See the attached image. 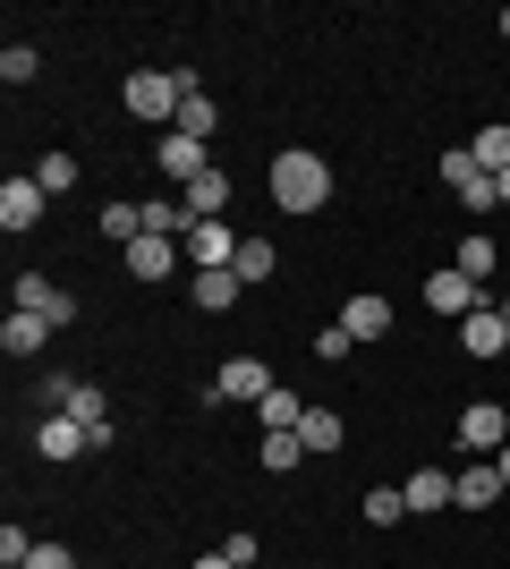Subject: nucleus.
<instances>
[{"label": "nucleus", "mask_w": 510, "mask_h": 569, "mask_svg": "<svg viewBox=\"0 0 510 569\" xmlns=\"http://www.w3.org/2000/svg\"><path fill=\"white\" fill-rule=\"evenodd\" d=\"M153 162H162V179H179V188H196V179L213 170V153H204V144H196V137H179V128H170V137H153Z\"/></svg>", "instance_id": "9"}, {"label": "nucleus", "mask_w": 510, "mask_h": 569, "mask_svg": "<svg viewBox=\"0 0 510 569\" xmlns=\"http://www.w3.org/2000/svg\"><path fill=\"white\" fill-rule=\"evenodd\" d=\"M502 34H510V9H502Z\"/></svg>", "instance_id": "40"}, {"label": "nucleus", "mask_w": 510, "mask_h": 569, "mask_svg": "<svg viewBox=\"0 0 510 569\" xmlns=\"http://www.w3.org/2000/svg\"><path fill=\"white\" fill-rule=\"evenodd\" d=\"M256 417H264V433H298V417H307V400H298V391H281V382H272L264 400H256Z\"/></svg>", "instance_id": "24"}, {"label": "nucleus", "mask_w": 510, "mask_h": 569, "mask_svg": "<svg viewBox=\"0 0 510 569\" xmlns=\"http://www.w3.org/2000/svg\"><path fill=\"white\" fill-rule=\"evenodd\" d=\"M0 77H9V86H34V77H43V51H34V43H9V51H0Z\"/></svg>", "instance_id": "30"}, {"label": "nucleus", "mask_w": 510, "mask_h": 569, "mask_svg": "<svg viewBox=\"0 0 510 569\" xmlns=\"http://www.w3.org/2000/svg\"><path fill=\"white\" fill-rule=\"evenodd\" d=\"M188 298H196L204 315H230V307L247 298V281H239V272H196V281H188Z\"/></svg>", "instance_id": "17"}, {"label": "nucleus", "mask_w": 510, "mask_h": 569, "mask_svg": "<svg viewBox=\"0 0 510 569\" xmlns=\"http://www.w3.org/2000/svg\"><path fill=\"white\" fill-rule=\"evenodd\" d=\"M468 153H477V170H510V119H486V128H477V137H468Z\"/></svg>", "instance_id": "22"}, {"label": "nucleus", "mask_w": 510, "mask_h": 569, "mask_svg": "<svg viewBox=\"0 0 510 569\" xmlns=\"http://www.w3.org/2000/svg\"><path fill=\"white\" fill-rule=\"evenodd\" d=\"M426 307H434V315H460V323H468V315L493 307V298H477V281H468L460 263H442V272H426Z\"/></svg>", "instance_id": "7"}, {"label": "nucleus", "mask_w": 510, "mask_h": 569, "mask_svg": "<svg viewBox=\"0 0 510 569\" xmlns=\"http://www.w3.org/2000/svg\"><path fill=\"white\" fill-rule=\"evenodd\" d=\"M272 263H281V256H272V238H239V263H230V272L256 289V281H272Z\"/></svg>", "instance_id": "27"}, {"label": "nucleus", "mask_w": 510, "mask_h": 569, "mask_svg": "<svg viewBox=\"0 0 510 569\" xmlns=\"http://www.w3.org/2000/svg\"><path fill=\"white\" fill-rule=\"evenodd\" d=\"M188 213H196V221H221V213H230V170H221V162L188 188Z\"/></svg>", "instance_id": "19"}, {"label": "nucleus", "mask_w": 510, "mask_h": 569, "mask_svg": "<svg viewBox=\"0 0 510 569\" xmlns=\"http://www.w3.org/2000/svg\"><path fill=\"white\" fill-rule=\"evenodd\" d=\"M460 204H468V213H493L502 196H493V179H468V188H460Z\"/></svg>", "instance_id": "35"}, {"label": "nucleus", "mask_w": 510, "mask_h": 569, "mask_svg": "<svg viewBox=\"0 0 510 569\" xmlns=\"http://www.w3.org/2000/svg\"><path fill=\"white\" fill-rule=\"evenodd\" d=\"M146 230H153V238H188V230H196L188 196H153V204H146Z\"/></svg>", "instance_id": "23"}, {"label": "nucleus", "mask_w": 510, "mask_h": 569, "mask_svg": "<svg viewBox=\"0 0 510 569\" xmlns=\"http://www.w3.org/2000/svg\"><path fill=\"white\" fill-rule=\"evenodd\" d=\"M264 188H272V204H281V213H323V204H332V162H323V153H307V144H281V153H272V170H264Z\"/></svg>", "instance_id": "1"}, {"label": "nucleus", "mask_w": 510, "mask_h": 569, "mask_svg": "<svg viewBox=\"0 0 510 569\" xmlns=\"http://www.w3.org/2000/svg\"><path fill=\"white\" fill-rule=\"evenodd\" d=\"M502 493H510V485H502L493 459H468V468H460V510H493Z\"/></svg>", "instance_id": "16"}, {"label": "nucleus", "mask_w": 510, "mask_h": 569, "mask_svg": "<svg viewBox=\"0 0 510 569\" xmlns=\"http://www.w3.org/2000/svg\"><path fill=\"white\" fill-rule=\"evenodd\" d=\"M340 332L349 340H391V298H349V307H340Z\"/></svg>", "instance_id": "15"}, {"label": "nucleus", "mask_w": 510, "mask_h": 569, "mask_svg": "<svg viewBox=\"0 0 510 569\" xmlns=\"http://www.w3.org/2000/svg\"><path fill=\"white\" fill-rule=\"evenodd\" d=\"M502 323H510V298H502Z\"/></svg>", "instance_id": "39"}, {"label": "nucleus", "mask_w": 510, "mask_h": 569, "mask_svg": "<svg viewBox=\"0 0 510 569\" xmlns=\"http://www.w3.org/2000/svg\"><path fill=\"white\" fill-rule=\"evenodd\" d=\"M34 451H43V459H60V468H69L77 451H94V433L77 426V417H60V408H51L43 426H34Z\"/></svg>", "instance_id": "12"}, {"label": "nucleus", "mask_w": 510, "mask_h": 569, "mask_svg": "<svg viewBox=\"0 0 510 569\" xmlns=\"http://www.w3.org/2000/svg\"><path fill=\"white\" fill-rule=\"evenodd\" d=\"M120 102H128V119H146V128H162V137H170V128H179V102H188V94H179V77H170V69H128Z\"/></svg>", "instance_id": "2"}, {"label": "nucleus", "mask_w": 510, "mask_h": 569, "mask_svg": "<svg viewBox=\"0 0 510 569\" xmlns=\"http://www.w3.org/2000/svg\"><path fill=\"white\" fill-rule=\"evenodd\" d=\"M264 391H272V366H264V357H230V366H221V382H213V391H204V400H247V408H256V400H264Z\"/></svg>", "instance_id": "8"}, {"label": "nucleus", "mask_w": 510, "mask_h": 569, "mask_svg": "<svg viewBox=\"0 0 510 569\" xmlns=\"http://www.w3.org/2000/svg\"><path fill=\"white\" fill-rule=\"evenodd\" d=\"M256 459H264L272 476H290L298 459H307V442H298V433H264V442H256Z\"/></svg>", "instance_id": "29"}, {"label": "nucleus", "mask_w": 510, "mask_h": 569, "mask_svg": "<svg viewBox=\"0 0 510 569\" xmlns=\"http://www.w3.org/2000/svg\"><path fill=\"white\" fill-rule=\"evenodd\" d=\"M94 230H102V238H120V247H137V238H146V204H128V196H111V204L94 213Z\"/></svg>", "instance_id": "21"}, {"label": "nucleus", "mask_w": 510, "mask_h": 569, "mask_svg": "<svg viewBox=\"0 0 510 569\" xmlns=\"http://www.w3.org/2000/svg\"><path fill=\"white\" fill-rule=\"evenodd\" d=\"M43 400L60 408V417H77V426H111V400H102V382H69V375H51V382H43Z\"/></svg>", "instance_id": "5"}, {"label": "nucleus", "mask_w": 510, "mask_h": 569, "mask_svg": "<svg viewBox=\"0 0 510 569\" xmlns=\"http://www.w3.org/2000/svg\"><path fill=\"white\" fill-rule=\"evenodd\" d=\"M34 179H43V196H69V188H77V153H43V162H34Z\"/></svg>", "instance_id": "31"}, {"label": "nucleus", "mask_w": 510, "mask_h": 569, "mask_svg": "<svg viewBox=\"0 0 510 569\" xmlns=\"http://www.w3.org/2000/svg\"><path fill=\"white\" fill-rule=\"evenodd\" d=\"M120 256H128V281H153V289H162L170 281V263H179V238H137V247H120Z\"/></svg>", "instance_id": "13"}, {"label": "nucleus", "mask_w": 510, "mask_h": 569, "mask_svg": "<svg viewBox=\"0 0 510 569\" xmlns=\"http://www.w3.org/2000/svg\"><path fill=\"white\" fill-rule=\"evenodd\" d=\"M179 256H188L196 272H230V263H239V230H221V221H196V230L179 238Z\"/></svg>", "instance_id": "6"}, {"label": "nucleus", "mask_w": 510, "mask_h": 569, "mask_svg": "<svg viewBox=\"0 0 510 569\" xmlns=\"http://www.w3.org/2000/svg\"><path fill=\"white\" fill-rule=\"evenodd\" d=\"M442 179H451V196H460L468 179H486V170H477V153H468V144H451V153H442Z\"/></svg>", "instance_id": "32"}, {"label": "nucleus", "mask_w": 510, "mask_h": 569, "mask_svg": "<svg viewBox=\"0 0 510 569\" xmlns=\"http://www.w3.org/2000/svg\"><path fill=\"white\" fill-rule=\"evenodd\" d=\"M43 179H34V170H18V179H9V188H0V230H34V221H43Z\"/></svg>", "instance_id": "10"}, {"label": "nucleus", "mask_w": 510, "mask_h": 569, "mask_svg": "<svg viewBox=\"0 0 510 569\" xmlns=\"http://www.w3.org/2000/svg\"><path fill=\"white\" fill-rule=\"evenodd\" d=\"M493 196H502V204H510V170H493Z\"/></svg>", "instance_id": "37"}, {"label": "nucleus", "mask_w": 510, "mask_h": 569, "mask_svg": "<svg viewBox=\"0 0 510 569\" xmlns=\"http://www.w3.org/2000/svg\"><path fill=\"white\" fill-rule=\"evenodd\" d=\"M298 442H307V459H323V451H340V442H349V426H340L332 408H307V417H298Z\"/></svg>", "instance_id": "18"}, {"label": "nucleus", "mask_w": 510, "mask_h": 569, "mask_svg": "<svg viewBox=\"0 0 510 569\" xmlns=\"http://www.w3.org/2000/svg\"><path fill=\"white\" fill-rule=\"evenodd\" d=\"M9 569H26V561H9Z\"/></svg>", "instance_id": "41"}, {"label": "nucleus", "mask_w": 510, "mask_h": 569, "mask_svg": "<svg viewBox=\"0 0 510 569\" xmlns=\"http://www.w3.org/2000/svg\"><path fill=\"white\" fill-rule=\"evenodd\" d=\"M460 349L468 357H510V323H502V307H477L460 323Z\"/></svg>", "instance_id": "14"}, {"label": "nucleus", "mask_w": 510, "mask_h": 569, "mask_svg": "<svg viewBox=\"0 0 510 569\" xmlns=\"http://www.w3.org/2000/svg\"><path fill=\"white\" fill-rule=\"evenodd\" d=\"M26 569H77V552L69 545H34V552H26Z\"/></svg>", "instance_id": "34"}, {"label": "nucleus", "mask_w": 510, "mask_h": 569, "mask_svg": "<svg viewBox=\"0 0 510 569\" xmlns=\"http://www.w3.org/2000/svg\"><path fill=\"white\" fill-rule=\"evenodd\" d=\"M502 442H510V408L468 400V408H460V451H468V459H502Z\"/></svg>", "instance_id": "3"}, {"label": "nucleus", "mask_w": 510, "mask_h": 569, "mask_svg": "<svg viewBox=\"0 0 510 569\" xmlns=\"http://www.w3.org/2000/svg\"><path fill=\"white\" fill-rule=\"evenodd\" d=\"M9 298H18L26 315H43L51 332H69V323H77V298L51 281V272H18V289H9Z\"/></svg>", "instance_id": "4"}, {"label": "nucleus", "mask_w": 510, "mask_h": 569, "mask_svg": "<svg viewBox=\"0 0 510 569\" xmlns=\"http://www.w3.org/2000/svg\"><path fill=\"white\" fill-rule=\"evenodd\" d=\"M43 340H51V323H43V315L9 307V323H0V349H9V357H34V349H43Z\"/></svg>", "instance_id": "20"}, {"label": "nucleus", "mask_w": 510, "mask_h": 569, "mask_svg": "<svg viewBox=\"0 0 510 569\" xmlns=\"http://www.w3.org/2000/svg\"><path fill=\"white\" fill-rule=\"evenodd\" d=\"M400 493H409L417 519H426V510H460V476H451V468H417Z\"/></svg>", "instance_id": "11"}, {"label": "nucleus", "mask_w": 510, "mask_h": 569, "mask_svg": "<svg viewBox=\"0 0 510 569\" xmlns=\"http://www.w3.org/2000/svg\"><path fill=\"white\" fill-rule=\"evenodd\" d=\"M451 263H460L468 281H493V238H486V230H468V238H460V256H451Z\"/></svg>", "instance_id": "28"}, {"label": "nucleus", "mask_w": 510, "mask_h": 569, "mask_svg": "<svg viewBox=\"0 0 510 569\" xmlns=\"http://www.w3.org/2000/svg\"><path fill=\"white\" fill-rule=\"evenodd\" d=\"M213 128H221V102H213V94H188V102H179V137L213 144Z\"/></svg>", "instance_id": "26"}, {"label": "nucleus", "mask_w": 510, "mask_h": 569, "mask_svg": "<svg viewBox=\"0 0 510 569\" xmlns=\"http://www.w3.org/2000/svg\"><path fill=\"white\" fill-rule=\"evenodd\" d=\"M349 349H358V340L340 332V323H323V332H316V357H323V366H340V357H349Z\"/></svg>", "instance_id": "33"}, {"label": "nucleus", "mask_w": 510, "mask_h": 569, "mask_svg": "<svg viewBox=\"0 0 510 569\" xmlns=\"http://www.w3.org/2000/svg\"><path fill=\"white\" fill-rule=\"evenodd\" d=\"M493 468H502V485H510V442H502V459H493Z\"/></svg>", "instance_id": "38"}, {"label": "nucleus", "mask_w": 510, "mask_h": 569, "mask_svg": "<svg viewBox=\"0 0 510 569\" xmlns=\"http://www.w3.org/2000/svg\"><path fill=\"white\" fill-rule=\"evenodd\" d=\"M358 510H366V527H400L409 519V493H400V485H374V493H358Z\"/></svg>", "instance_id": "25"}, {"label": "nucleus", "mask_w": 510, "mask_h": 569, "mask_svg": "<svg viewBox=\"0 0 510 569\" xmlns=\"http://www.w3.org/2000/svg\"><path fill=\"white\" fill-rule=\"evenodd\" d=\"M188 569H239V561H230V552H204V561H188Z\"/></svg>", "instance_id": "36"}]
</instances>
